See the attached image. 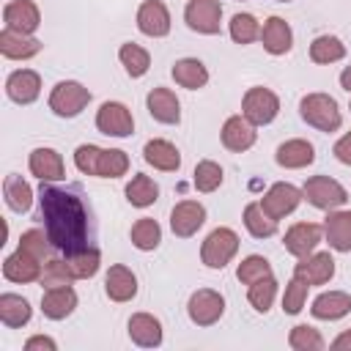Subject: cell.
Masks as SVG:
<instances>
[{
  "label": "cell",
  "mask_w": 351,
  "mask_h": 351,
  "mask_svg": "<svg viewBox=\"0 0 351 351\" xmlns=\"http://www.w3.org/2000/svg\"><path fill=\"white\" fill-rule=\"evenodd\" d=\"M288 343H291L293 351H321V348H324V337H321V332L313 329V326H307V324L293 326L291 335H288Z\"/></svg>",
  "instance_id": "ee69618b"
},
{
  "label": "cell",
  "mask_w": 351,
  "mask_h": 351,
  "mask_svg": "<svg viewBox=\"0 0 351 351\" xmlns=\"http://www.w3.org/2000/svg\"><path fill=\"white\" fill-rule=\"evenodd\" d=\"M261 41L269 55H285L293 44V33L282 16H269L261 27Z\"/></svg>",
  "instance_id": "7402d4cb"
},
{
  "label": "cell",
  "mask_w": 351,
  "mask_h": 351,
  "mask_svg": "<svg viewBox=\"0 0 351 351\" xmlns=\"http://www.w3.org/2000/svg\"><path fill=\"white\" fill-rule=\"evenodd\" d=\"M30 304H27V299H22V296H16V293H3L0 296V321L5 324V326H11V329H16V326H25L27 321H30Z\"/></svg>",
  "instance_id": "d6a6232c"
},
{
  "label": "cell",
  "mask_w": 351,
  "mask_h": 351,
  "mask_svg": "<svg viewBox=\"0 0 351 351\" xmlns=\"http://www.w3.org/2000/svg\"><path fill=\"white\" fill-rule=\"evenodd\" d=\"M346 58V44L337 36H318L310 44V60L313 63H335Z\"/></svg>",
  "instance_id": "d590c367"
},
{
  "label": "cell",
  "mask_w": 351,
  "mask_h": 351,
  "mask_svg": "<svg viewBox=\"0 0 351 351\" xmlns=\"http://www.w3.org/2000/svg\"><path fill=\"white\" fill-rule=\"evenodd\" d=\"M156 197H159V186L154 184V178H148V176H143V173H137V176L126 184V200H129L132 206H137V208L154 206Z\"/></svg>",
  "instance_id": "836d02e7"
},
{
  "label": "cell",
  "mask_w": 351,
  "mask_h": 351,
  "mask_svg": "<svg viewBox=\"0 0 351 351\" xmlns=\"http://www.w3.org/2000/svg\"><path fill=\"white\" fill-rule=\"evenodd\" d=\"M66 261H69V266H71V271H74L77 280H88V277H93L99 271L101 255H99L96 247H85V250H80L74 255H66Z\"/></svg>",
  "instance_id": "f35d334b"
},
{
  "label": "cell",
  "mask_w": 351,
  "mask_h": 351,
  "mask_svg": "<svg viewBox=\"0 0 351 351\" xmlns=\"http://www.w3.org/2000/svg\"><path fill=\"white\" fill-rule=\"evenodd\" d=\"M77 307V293L71 285H58V288H47V293L41 296V313L52 321H60L66 315H71Z\"/></svg>",
  "instance_id": "cb8c5ba5"
},
{
  "label": "cell",
  "mask_w": 351,
  "mask_h": 351,
  "mask_svg": "<svg viewBox=\"0 0 351 351\" xmlns=\"http://www.w3.org/2000/svg\"><path fill=\"white\" fill-rule=\"evenodd\" d=\"M104 291H107V296L112 302H132L137 296V277H134V271L121 266V263L110 266V271L104 277Z\"/></svg>",
  "instance_id": "44dd1931"
},
{
  "label": "cell",
  "mask_w": 351,
  "mask_h": 351,
  "mask_svg": "<svg viewBox=\"0 0 351 351\" xmlns=\"http://www.w3.org/2000/svg\"><path fill=\"white\" fill-rule=\"evenodd\" d=\"M145 107H148L151 118H156L159 123H178L181 121V104L170 88H154L145 99Z\"/></svg>",
  "instance_id": "603a6c76"
},
{
  "label": "cell",
  "mask_w": 351,
  "mask_h": 351,
  "mask_svg": "<svg viewBox=\"0 0 351 351\" xmlns=\"http://www.w3.org/2000/svg\"><path fill=\"white\" fill-rule=\"evenodd\" d=\"M3 22L11 30H19V33H30L33 36V30L41 25V14H38V5L33 0H11L3 8Z\"/></svg>",
  "instance_id": "9a60e30c"
},
{
  "label": "cell",
  "mask_w": 351,
  "mask_h": 351,
  "mask_svg": "<svg viewBox=\"0 0 351 351\" xmlns=\"http://www.w3.org/2000/svg\"><path fill=\"white\" fill-rule=\"evenodd\" d=\"M329 247L337 252H351V211H329L324 222Z\"/></svg>",
  "instance_id": "f1b7e54d"
},
{
  "label": "cell",
  "mask_w": 351,
  "mask_h": 351,
  "mask_svg": "<svg viewBox=\"0 0 351 351\" xmlns=\"http://www.w3.org/2000/svg\"><path fill=\"white\" fill-rule=\"evenodd\" d=\"M335 156H337L343 165H351V132L343 134V137L335 143Z\"/></svg>",
  "instance_id": "c3c4849f"
},
{
  "label": "cell",
  "mask_w": 351,
  "mask_h": 351,
  "mask_svg": "<svg viewBox=\"0 0 351 351\" xmlns=\"http://www.w3.org/2000/svg\"><path fill=\"white\" fill-rule=\"evenodd\" d=\"M30 173L41 181H60L66 178V167L63 159L55 148H36L30 154Z\"/></svg>",
  "instance_id": "d4e9b609"
},
{
  "label": "cell",
  "mask_w": 351,
  "mask_h": 351,
  "mask_svg": "<svg viewBox=\"0 0 351 351\" xmlns=\"http://www.w3.org/2000/svg\"><path fill=\"white\" fill-rule=\"evenodd\" d=\"M206 222V208L197 200H181L176 203V208L170 211V228L176 236L189 239L200 230V225Z\"/></svg>",
  "instance_id": "4fadbf2b"
},
{
  "label": "cell",
  "mask_w": 351,
  "mask_h": 351,
  "mask_svg": "<svg viewBox=\"0 0 351 351\" xmlns=\"http://www.w3.org/2000/svg\"><path fill=\"white\" fill-rule=\"evenodd\" d=\"M277 165L280 167H288V170H299V167H307L313 165L315 159V148L307 143V140H288L277 148Z\"/></svg>",
  "instance_id": "f546056e"
},
{
  "label": "cell",
  "mask_w": 351,
  "mask_h": 351,
  "mask_svg": "<svg viewBox=\"0 0 351 351\" xmlns=\"http://www.w3.org/2000/svg\"><path fill=\"white\" fill-rule=\"evenodd\" d=\"M277 3H288V0H277Z\"/></svg>",
  "instance_id": "f5cc1de1"
},
{
  "label": "cell",
  "mask_w": 351,
  "mask_h": 351,
  "mask_svg": "<svg viewBox=\"0 0 351 351\" xmlns=\"http://www.w3.org/2000/svg\"><path fill=\"white\" fill-rule=\"evenodd\" d=\"M293 277H302L307 285H324L335 277V258L329 252H310L296 263Z\"/></svg>",
  "instance_id": "5bb4252c"
},
{
  "label": "cell",
  "mask_w": 351,
  "mask_h": 351,
  "mask_svg": "<svg viewBox=\"0 0 351 351\" xmlns=\"http://www.w3.org/2000/svg\"><path fill=\"white\" fill-rule=\"evenodd\" d=\"M173 80L181 85V88H189V90H197L208 82V71L206 66L197 60V58H181L176 60L173 66Z\"/></svg>",
  "instance_id": "4dcf8cb0"
},
{
  "label": "cell",
  "mask_w": 351,
  "mask_h": 351,
  "mask_svg": "<svg viewBox=\"0 0 351 351\" xmlns=\"http://www.w3.org/2000/svg\"><path fill=\"white\" fill-rule=\"evenodd\" d=\"M321 225H315V222H296L293 228H288V233H285V250L291 252V255H296V258H304V255H310L315 247H318V241H321Z\"/></svg>",
  "instance_id": "ac0fdd59"
},
{
  "label": "cell",
  "mask_w": 351,
  "mask_h": 351,
  "mask_svg": "<svg viewBox=\"0 0 351 351\" xmlns=\"http://www.w3.org/2000/svg\"><path fill=\"white\" fill-rule=\"evenodd\" d=\"M230 38L236 44H252L255 38H261V25L252 14H236L230 19Z\"/></svg>",
  "instance_id": "7bdbcfd3"
},
{
  "label": "cell",
  "mask_w": 351,
  "mask_h": 351,
  "mask_svg": "<svg viewBox=\"0 0 351 351\" xmlns=\"http://www.w3.org/2000/svg\"><path fill=\"white\" fill-rule=\"evenodd\" d=\"M38 203H41V219L47 236L55 250L74 255L90 247V217L77 189L49 186L44 181L38 192Z\"/></svg>",
  "instance_id": "6da1fadb"
},
{
  "label": "cell",
  "mask_w": 351,
  "mask_h": 351,
  "mask_svg": "<svg viewBox=\"0 0 351 351\" xmlns=\"http://www.w3.org/2000/svg\"><path fill=\"white\" fill-rule=\"evenodd\" d=\"M36 348H44V351H55L58 346H55V340H52V337H47V335H36V337H30V340L25 343V351H36Z\"/></svg>",
  "instance_id": "681fc988"
},
{
  "label": "cell",
  "mask_w": 351,
  "mask_h": 351,
  "mask_svg": "<svg viewBox=\"0 0 351 351\" xmlns=\"http://www.w3.org/2000/svg\"><path fill=\"white\" fill-rule=\"evenodd\" d=\"M159 241H162V228H159L156 219H151V217H140V219L132 225V244H134L137 250L151 252V250L159 247Z\"/></svg>",
  "instance_id": "e575fe53"
},
{
  "label": "cell",
  "mask_w": 351,
  "mask_h": 351,
  "mask_svg": "<svg viewBox=\"0 0 351 351\" xmlns=\"http://www.w3.org/2000/svg\"><path fill=\"white\" fill-rule=\"evenodd\" d=\"M302 195L307 197V203H313L315 208H324V211H332V208H337V206H343L348 200L346 189L335 178H329V176H313V178H307Z\"/></svg>",
  "instance_id": "52a82bcc"
},
{
  "label": "cell",
  "mask_w": 351,
  "mask_h": 351,
  "mask_svg": "<svg viewBox=\"0 0 351 351\" xmlns=\"http://www.w3.org/2000/svg\"><path fill=\"white\" fill-rule=\"evenodd\" d=\"M143 159L148 165H154L156 170H165V173H173V170L181 167V154L167 140H148L145 148H143Z\"/></svg>",
  "instance_id": "4316f807"
},
{
  "label": "cell",
  "mask_w": 351,
  "mask_h": 351,
  "mask_svg": "<svg viewBox=\"0 0 351 351\" xmlns=\"http://www.w3.org/2000/svg\"><path fill=\"white\" fill-rule=\"evenodd\" d=\"M90 101V90L74 80H63L52 88L49 93V110L60 118H74L80 115Z\"/></svg>",
  "instance_id": "277c9868"
},
{
  "label": "cell",
  "mask_w": 351,
  "mask_h": 351,
  "mask_svg": "<svg viewBox=\"0 0 351 351\" xmlns=\"http://www.w3.org/2000/svg\"><path fill=\"white\" fill-rule=\"evenodd\" d=\"M184 19L195 33L214 36L222 25V5L219 0H189L184 8Z\"/></svg>",
  "instance_id": "9c48e42d"
},
{
  "label": "cell",
  "mask_w": 351,
  "mask_h": 351,
  "mask_svg": "<svg viewBox=\"0 0 351 351\" xmlns=\"http://www.w3.org/2000/svg\"><path fill=\"white\" fill-rule=\"evenodd\" d=\"M348 310H351V296L346 291H326V293L315 296L313 307H310V313L315 318H321V321H337Z\"/></svg>",
  "instance_id": "484cf974"
},
{
  "label": "cell",
  "mask_w": 351,
  "mask_h": 351,
  "mask_svg": "<svg viewBox=\"0 0 351 351\" xmlns=\"http://www.w3.org/2000/svg\"><path fill=\"white\" fill-rule=\"evenodd\" d=\"M137 27L140 33L151 36V38H162L170 33V11L162 0H145L137 8Z\"/></svg>",
  "instance_id": "7c38bea8"
},
{
  "label": "cell",
  "mask_w": 351,
  "mask_h": 351,
  "mask_svg": "<svg viewBox=\"0 0 351 351\" xmlns=\"http://www.w3.org/2000/svg\"><path fill=\"white\" fill-rule=\"evenodd\" d=\"M71 280H77V277H74V271H71L69 261H60V258L47 261V263H44V269H41V277H38V282H41L44 288L71 285Z\"/></svg>",
  "instance_id": "ab89813d"
},
{
  "label": "cell",
  "mask_w": 351,
  "mask_h": 351,
  "mask_svg": "<svg viewBox=\"0 0 351 351\" xmlns=\"http://www.w3.org/2000/svg\"><path fill=\"white\" fill-rule=\"evenodd\" d=\"M236 277H239L244 285H252V282H258V280H263V277H271V263H269L263 255H247V258L239 263Z\"/></svg>",
  "instance_id": "60d3db41"
},
{
  "label": "cell",
  "mask_w": 351,
  "mask_h": 351,
  "mask_svg": "<svg viewBox=\"0 0 351 351\" xmlns=\"http://www.w3.org/2000/svg\"><path fill=\"white\" fill-rule=\"evenodd\" d=\"M302 203V192L293 186V184H274L263 197H261V208L271 217V219H282L285 214H291L296 206Z\"/></svg>",
  "instance_id": "8fae6325"
},
{
  "label": "cell",
  "mask_w": 351,
  "mask_h": 351,
  "mask_svg": "<svg viewBox=\"0 0 351 351\" xmlns=\"http://www.w3.org/2000/svg\"><path fill=\"white\" fill-rule=\"evenodd\" d=\"M118 58H121V63H123V69H126L129 77H143L151 69V55L140 44H132V41L123 44L118 49Z\"/></svg>",
  "instance_id": "74e56055"
},
{
  "label": "cell",
  "mask_w": 351,
  "mask_h": 351,
  "mask_svg": "<svg viewBox=\"0 0 351 351\" xmlns=\"http://www.w3.org/2000/svg\"><path fill=\"white\" fill-rule=\"evenodd\" d=\"M186 313H189L192 324H197V326H211V324H217V321L222 318V313H225V299H222V293H217V291H211V288H200V291H195V293L189 296Z\"/></svg>",
  "instance_id": "ba28073f"
},
{
  "label": "cell",
  "mask_w": 351,
  "mask_h": 351,
  "mask_svg": "<svg viewBox=\"0 0 351 351\" xmlns=\"http://www.w3.org/2000/svg\"><path fill=\"white\" fill-rule=\"evenodd\" d=\"M340 85H343V90H348V93H351V66H346V69H343V74H340Z\"/></svg>",
  "instance_id": "816d5d0a"
},
{
  "label": "cell",
  "mask_w": 351,
  "mask_h": 351,
  "mask_svg": "<svg viewBox=\"0 0 351 351\" xmlns=\"http://www.w3.org/2000/svg\"><path fill=\"white\" fill-rule=\"evenodd\" d=\"M3 195H5V203H8V208L11 211H27L30 206H33V189H30V184L22 178V176H16V173H11V176H5V181H3Z\"/></svg>",
  "instance_id": "1f68e13d"
},
{
  "label": "cell",
  "mask_w": 351,
  "mask_h": 351,
  "mask_svg": "<svg viewBox=\"0 0 351 351\" xmlns=\"http://www.w3.org/2000/svg\"><path fill=\"white\" fill-rule=\"evenodd\" d=\"M307 282L302 277H293L288 285H285V296H282V310L288 315H296L302 307H304V299H307Z\"/></svg>",
  "instance_id": "7dc6e473"
},
{
  "label": "cell",
  "mask_w": 351,
  "mask_h": 351,
  "mask_svg": "<svg viewBox=\"0 0 351 351\" xmlns=\"http://www.w3.org/2000/svg\"><path fill=\"white\" fill-rule=\"evenodd\" d=\"M74 165L85 176L96 178H118L129 170V156L118 148H99V145H80L74 151Z\"/></svg>",
  "instance_id": "7a4b0ae2"
},
{
  "label": "cell",
  "mask_w": 351,
  "mask_h": 351,
  "mask_svg": "<svg viewBox=\"0 0 351 351\" xmlns=\"http://www.w3.org/2000/svg\"><path fill=\"white\" fill-rule=\"evenodd\" d=\"M222 145L228 151H236V154L252 148L255 145V126L244 115H230L222 126Z\"/></svg>",
  "instance_id": "d6986e66"
},
{
  "label": "cell",
  "mask_w": 351,
  "mask_h": 351,
  "mask_svg": "<svg viewBox=\"0 0 351 351\" xmlns=\"http://www.w3.org/2000/svg\"><path fill=\"white\" fill-rule=\"evenodd\" d=\"M5 93L16 104H30L41 93V77L33 69H19L5 80Z\"/></svg>",
  "instance_id": "2e32d148"
},
{
  "label": "cell",
  "mask_w": 351,
  "mask_h": 351,
  "mask_svg": "<svg viewBox=\"0 0 351 351\" xmlns=\"http://www.w3.org/2000/svg\"><path fill=\"white\" fill-rule=\"evenodd\" d=\"M3 277L11 280V282H33L41 277V263L36 255L25 252V250H16L14 255H8L3 261Z\"/></svg>",
  "instance_id": "ffe728a7"
},
{
  "label": "cell",
  "mask_w": 351,
  "mask_h": 351,
  "mask_svg": "<svg viewBox=\"0 0 351 351\" xmlns=\"http://www.w3.org/2000/svg\"><path fill=\"white\" fill-rule=\"evenodd\" d=\"M236 250H239L236 230H230V228H214L206 236L203 247H200V258H203V263L208 269H222V266L230 263V258L236 255Z\"/></svg>",
  "instance_id": "5b68a950"
},
{
  "label": "cell",
  "mask_w": 351,
  "mask_h": 351,
  "mask_svg": "<svg viewBox=\"0 0 351 351\" xmlns=\"http://www.w3.org/2000/svg\"><path fill=\"white\" fill-rule=\"evenodd\" d=\"M332 348H335V351H351V329H346L343 335H337V337L332 340Z\"/></svg>",
  "instance_id": "f907efd6"
},
{
  "label": "cell",
  "mask_w": 351,
  "mask_h": 351,
  "mask_svg": "<svg viewBox=\"0 0 351 351\" xmlns=\"http://www.w3.org/2000/svg\"><path fill=\"white\" fill-rule=\"evenodd\" d=\"M299 112L318 132H337L340 123H343V115L337 110V101L332 96H326V93H307L299 101Z\"/></svg>",
  "instance_id": "3957f363"
},
{
  "label": "cell",
  "mask_w": 351,
  "mask_h": 351,
  "mask_svg": "<svg viewBox=\"0 0 351 351\" xmlns=\"http://www.w3.org/2000/svg\"><path fill=\"white\" fill-rule=\"evenodd\" d=\"M96 129L110 137H129L134 132V118L126 104L121 101H104L96 112Z\"/></svg>",
  "instance_id": "30bf717a"
},
{
  "label": "cell",
  "mask_w": 351,
  "mask_h": 351,
  "mask_svg": "<svg viewBox=\"0 0 351 351\" xmlns=\"http://www.w3.org/2000/svg\"><path fill=\"white\" fill-rule=\"evenodd\" d=\"M49 247H52L49 236H47L44 230H38V228L25 230V233H22V239H19V250H25V252L36 255L38 261H44V258L49 255Z\"/></svg>",
  "instance_id": "bcb514c9"
},
{
  "label": "cell",
  "mask_w": 351,
  "mask_h": 351,
  "mask_svg": "<svg viewBox=\"0 0 351 351\" xmlns=\"http://www.w3.org/2000/svg\"><path fill=\"white\" fill-rule=\"evenodd\" d=\"M274 296H277V280H274V277H263V280L252 282V285H250V293H247L250 304H252L258 313H269Z\"/></svg>",
  "instance_id": "b9f144b4"
},
{
  "label": "cell",
  "mask_w": 351,
  "mask_h": 351,
  "mask_svg": "<svg viewBox=\"0 0 351 351\" xmlns=\"http://www.w3.org/2000/svg\"><path fill=\"white\" fill-rule=\"evenodd\" d=\"M129 337L143 348H154L162 343V324L151 313H134L129 318Z\"/></svg>",
  "instance_id": "83f0119b"
},
{
  "label": "cell",
  "mask_w": 351,
  "mask_h": 351,
  "mask_svg": "<svg viewBox=\"0 0 351 351\" xmlns=\"http://www.w3.org/2000/svg\"><path fill=\"white\" fill-rule=\"evenodd\" d=\"M244 225H247V230H250L255 239H269V236L277 233V219H271V217L261 208V203H250V206L244 208Z\"/></svg>",
  "instance_id": "8d00e7d4"
},
{
  "label": "cell",
  "mask_w": 351,
  "mask_h": 351,
  "mask_svg": "<svg viewBox=\"0 0 351 351\" xmlns=\"http://www.w3.org/2000/svg\"><path fill=\"white\" fill-rule=\"evenodd\" d=\"M0 52L11 60H27L33 55L41 52V41L33 38L30 33H19V30H11V27H3L0 33Z\"/></svg>",
  "instance_id": "e0dca14e"
},
{
  "label": "cell",
  "mask_w": 351,
  "mask_h": 351,
  "mask_svg": "<svg viewBox=\"0 0 351 351\" xmlns=\"http://www.w3.org/2000/svg\"><path fill=\"white\" fill-rule=\"evenodd\" d=\"M192 181H195L197 192H214L222 184V167L217 162H211V159H203V162H197Z\"/></svg>",
  "instance_id": "f6af8a7d"
},
{
  "label": "cell",
  "mask_w": 351,
  "mask_h": 351,
  "mask_svg": "<svg viewBox=\"0 0 351 351\" xmlns=\"http://www.w3.org/2000/svg\"><path fill=\"white\" fill-rule=\"evenodd\" d=\"M277 112H280V99H277L269 88L255 85V88H250V90L244 93V99H241V115H244L252 126H266V123H271V121L277 118Z\"/></svg>",
  "instance_id": "8992f818"
}]
</instances>
